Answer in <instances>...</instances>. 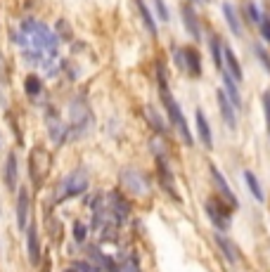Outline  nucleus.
<instances>
[{
  "label": "nucleus",
  "mask_w": 270,
  "mask_h": 272,
  "mask_svg": "<svg viewBox=\"0 0 270 272\" xmlns=\"http://www.w3.org/2000/svg\"><path fill=\"white\" fill-rule=\"evenodd\" d=\"M69 116H71V125L79 130H83L88 125V107L83 99H76L74 104H71V112H69Z\"/></svg>",
  "instance_id": "9"
},
{
  "label": "nucleus",
  "mask_w": 270,
  "mask_h": 272,
  "mask_svg": "<svg viewBox=\"0 0 270 272\" xmlns=\"http://www.w3.org/2000/svg\"><path fill=\"white\" fill-rule=\"evenodd\" d=\"M209 171H211V180H214L216 190L221 192V197L225 199V201H227V204H230V206H233V208H237V197H235V192H233V190H230V185H227V180L223 178V173H221V171H218V168L214 166V163H211V166H209Z\"/></svg>",
  "instance_id": "7"
},
{
  "label": "nucleus",
  "mask_w": 270,
  "mask_h": 272,
  "mask_svg": "<svg viewBox=\"0 0 270 272\" xmlns=\"http://www.w3.org/2000/svg\"><path fill=\"white\" fill-rule=\"evenodd\" d=\"M197 133H199V140L204 142V147L211 149L214 147V135H211V125H209V118L204 112H197Z\"/></svg>",
  "instance_id": "12"
},
{
  "label": "nucleus",
  "mask_w": 270,
  "mask_h": 272,
  "mask_svg": "<svg viewBox=\"0 0 270 272\" xmlns=\"http://www.w3.org/2000/svg\"><path fill=\"white\" fill-rule=\"evenodd\" d=\"M206 213H209L211 223L218 229L230 227V213H227V208H223V204L218 199H209V201H206Z\"/></svg>",
  "instance_id": "5"
},
{
  "label": "nucleus",
  "mask_w": 270,
  "mask_h": 272,
  "mask_svg": "<svg viewBox=\"0 0 270 272\" xmlns=\"http://www.w3.org/2000/svg\"><path fill=\"white\" fill-rule=\"evenodd\" d=\"M223 57H225V69H223V71L233 74L235 80H242V78H244V74H242V67H240V62H237V57H235V52H233V48H230V45H223Z\"/></svg>",
  "instance_id": "11"
},
{
  "label": "nucleus",
  "mask_w": 270,
  "mask_h": 272,
  "mask_svg": "<svg viewBox=\"0 0 270 272\" xmlns=\"http://www.w3.org/2000/svg\"><path fill=\"white\" fill-rule=\"evenodd\" d=\"M29 258H31V263H33V265H36V263H41V244H38L36 225L29 229Z\"/></svg>",
  "instance_id": "19"
},
{
  "label": "nucleus",
  "mask_w": 270,
  "mask_h": 272,
  "mask_svg": "<svg viewBox=\"0 0 270 272\" xmlns=\"http://www.w3.org/2000/svg\"><path fill=\"white\" fill-rule=\"evenodd\" d=\"M38 159H41V147H38L36 152L31 154V159H29V163H31V178H33V182H36V185H41V182L45 180V175H48V161L50 159H45L43 163H41Z\"/></svg>",
  "instance_id": "8"
},
{
  "label": "nucleus",
  "mask_w": 270,
  "mask_h": 272,
  "mask_svg": "<svg viewBox=\"0 0 270 272\" xmlns=\"http://www.w3.org/2000/svg\"><path fill=\"white\" fill-rule=\"evenodd\" d=\"M209 45H211V57H214L216 69H218V71H223V69H225V57H223V45H221V40H218L216 36H211L209 38Z\"/></svg>",
  "instance_id": "18"
},
{
  "label": "nucleus",
  "mask_w": 270,
  "mask_h": 272,
  "mask_svg": "<svg viewBox=\"0 0 270 272\" xmlns=\"http://www.w3.org/2000/svg\"><path fill=\"white\" fill-rule=\"evenodd\" d=\"M221 74H223V83H225L227 97L233 99V104L240 109V107H242V97H240V90H237V80L233 78V74H227V71H221Z\"/></svg>",
  "instance_id": "15"
},
{
  "label": "nucleus",
  "mask_w": 270,
  "mask_h": 272,
  "mask_svg": "<svg viewBox=\"0 0 270 272\" xmlns=\"http://www.w3.org/2000/svg\"><path fill=\"white\" fill-rule=\"evenodd\" d=\"M88 182H90V178H88L86 168H76V171H71V175H67V178L60 182V194H57V201L79 197L81 192H86Z\"/></svg>",
  "instance_id": "2"
},
{
  "label": "nucleus",
  "mask_w": 270,
  "mask_h": 272,
  "mask_svg": "<svg viewBox=\"0 0 270 272\" xmlns=\"http://www.w3.org/2000/svg\"><path fill=\"white\" fill-rule=\"evenodd\" d=\"M24 86H26V95H29V97H38L41 90H43V83H41L38 76H26Z\"/></svg>",
  "instance_id": "24"
},
{
  "label": "nucleus",
  "mask_w": 270,
  "mask_h": 272,
  "mask_svg": "<svg viewBox=\"0 0 270 272\" xmlns=\"http://www.w3.org/2000/svg\"><path fill=\"white\" fill-rule=\"evenodd\" d=\"M223 14H225V22H227V26H230L233 36L240 38L242 36V22H240V14H237V10H235L230 3H225V5H223Z\"/></svg>",
  "instance_id": "13"
},
{
  "label": "nucleus",
  "mask_w": 270,
  "mask_h": 272,
  "mask_svg": "<svg viewBox=\"0 0 270 272\" xmlns=\"http://www.w3.org/2000/svg\"><path fill=\"white\" fill-rule=\"evenodd\" d=\"M159 175H161V182H164V187L168 190V192L173 194V197L178 199V192H176V185H173V175H171V171L166 168V163L164 161H159Z\"/></svg>",
  "instance_id": "22"
},
{
  "label": "nucleus",
  "mask_w": 270,
  "mask_h": 272,
  "mask_svg": "<svg viewBox=\"0 0 270 272\" xmlns=\"http://www.w3.org/2000/svg\"><path fill=\"white\" fill-rule=\"evenodd\" d=\"M244 182H246V187H249V192H252V197L256 199V201H263V199H265L263 187H261L258 178L252 173V171H244Z\"/></svg>",
  "instance_id": "16"
},
{
  "label": "nucleus",
  "mask_w": 270,
  "mask_h": 272,
  "mask_svg": "<svg viewBox=\"0 0 270 272\" xmlns=\"http://www.w3.org/2000/svg\"><path fill=\"white\" fill-rule=\"evenodd\" d=\"M254 50H256V57H258V59H261V64H263V67H265V71H268V74H270V57H268V52H265V50L261 48V45H256V48H254Z\"/></svg>",
  "instance_id": "26"
},
{
  "label": "nucleus",
  "mask_w": 270,
  "mask_h": 272,
  "mask_svg": "<svg viewBox=\"0 0 270 272\" xmlns=\"http://www.w3.org/2000/svg\"><path fill=\"white\" fill-rule=\"evenodd\" d=\"M216 97H218V107H221L223 121L227 123V128H230V130H235V128H237V116H235V109H237V107L233 104V99L227 97V93L223 90V88L216 93Z\"/></svg>",
  "instance_id": "6"
},
{
  "label": "nucleus",
  "mask_w": 270,
  "mask_h": 272,
  "mask_svg": "<svg viewBox=\"0 0 270 272\" xmlns=\"http://www.w3.org/2000/svg\"><path fill=\"white\" fill-rule=\"evenodd\" d=\"M261 36H263L265 43H270V17H265L261 22Z\"/></svg>",
  "instance_id": "27"
},
{
  "label": "nucleus",
  "mask_w": 270,
  "mask_h": 272,
  "mask_svg": "<svg viewBox=\"0 0 270 272\" xmlns=\"http://www.w3.org/2000/svg\"><path fill=\"white\" fill-rule=\"evenodd\" d=\"M145 118H147L149 123L154 125V130H157V133H166V123L164 121H161V116L159 114H157V109H152V107H147V109H145Z\"/></svg>",
  "instance_id": "23"
},
{
  "label": "nucleus",
  "mask_w": 270,
  "mask_h": 272,
  "mask_svg": "<svg viewBox=\"0 0 270 272\" xmlns=\"http://www.w3.org/2000/svg\"><path fill=\"white\" fill-rule=\"evenodd\" d=\"M157 78H159V93H161V102H164V107H166V112H168V118L173 121V125L178 128V133L183 135V140H185V144L187 147H192V133H190V128H187V121H185V114H183V109H180V104L176 102V97L171 95V88H168V80H166V76H164V67L161 64H157Z\"/></svg>",
  "instance_id": "1"
},
{
  "label": "nucleus",
  "mask_w": 270,
  "mask_h": 272,
  "mask_svg": "<svg viewBox=\"0 0 270 272\" xmlns=\"http://www.w3.org/2000/svg\"><path fill=\"white\" fill-rule=\"evenodd\" d=\"M263 112H265V125L270 130V90L263 95Z\"/></svg>",
  "instance_id": "28"
},
{
  "label": "nucleus",
  "mask_w": 270,
  "mask_h": 272,
  "mask_svg": "<svg viewBox=\"0 0 270 272\" xmlns=\"http://www.w3.org/2000/svg\"><path fill=\"white\" fill-rule=\"evenodd\" d=\"M26 216H29V192L22 187L19 190V199H17V225L22 229L26 227Z\"/></svg>",
  "instance_id": "14"
},
{
  "label": "nucleus",
  "mask_w": 270,
  "mask_h": 272,
  "mask_svg": "<svg viewBox=\"0 0 270 272\" xmlns=\"http://www.w3.org/2000/svg\"><path fill=\"white\" fill-rule=\"evenodd\" d=\"M183 24H185V29L190 31V36L192 38H199L202 36V29H199V19H197V12H195V7L192 5H183Z\"/></svg>",
  "instance_id": "10"
},
{
  "label": "nucleus",
  "mask_w": 270,
  "mask_h": 272,
  "mask_svg": "<svg viewBox=\"0 0 270 272\" xmlns=\"http://www.w3.org/2000/svg\"><path fill=\"white\" fill-rule=\"evenodd\" d=\"M176 57H178V64L187 71L190 76H202V64H199V52H197L195 48H183L176 52Z\"/></svg>",
  "instance_id": "4"
},
{
  "label": "nucleus",
  "mask_w": 270,
  "mask_h": 272,
  "mask_svg": "<svg viewBox=\"0 0 270 272\" xmlns=\"http://www.w3.org/2000/svg\"><path fill=\"white\" fill-rule=\"evenodd\" d=\"M154 3H157V12H159V17L164 19V22H168V17H171V14H168V7L164 5V0H154Z\"/></svg>",
  "instance_id": "29"
},
{
  "label": "nucleus",
  "mask_w": 270,
  "mask_h": 272,
  "mask_svg": "<svg viewBox=\"0 0 270 272\" xmlns=\"http://www.w3.org/2000/svg\"><path fill=\"white\" fill-rule=\"evenodd\" d=\"M83 237H86V229H83V225H76V239L83 241Z\"/></svg>",
  "instance_id": "30"
},
{
  "label": "nucleus",
  "mask_w": 270,
  "mask_h": 272,
  "mask_svg": "<svg viewBox=\"0 0 270 272\" xmlns=\"http://www.w3.org/2000/svg\"><path fill=\"white\" fill-rule=\"evenodd\" d=\"M216 244L221 246V251L225 254V258L230 260V263H237V248L230 244V239H227V237H223L221 232H218V235H216Z\"/></svg>",
  "instance_id": "20"
},
{
  "label": "nucleus",
  "mask_w": 270,
  "mask_h": 272,
  "mask_svg": "<svg viewBox=\"0 0 270 272\" xmlns=\"http://www.w3.org/2000/svg\"><path fill=\"white\" fill-rule=\"evenodd\" d=\"M121 182H123V187H126L128 192H133V194H147L149 192L147 178H145L142 173H138V171H133V168L123 171V173H121Z\"/></svg>",
  "instance_id": "3"
},
{
  "label": "nucleus",
  "mask_w": 270,
  "mask_h": 272,
  "mask_svg": "<svg viewBox=\"0 0 270 272\" xmlns=\"http://www.w3.org/2000/svg\"><path fill=\"white\" fill-rule=\"evenodd\" d=\"M5 182L7 187L12 190L14 182H17V156L14 154H7V163H5Z\"/></svg>",
  "instance_id": "21"
},
{
  "label": "nucleus",
  "mask_w": 270,
  "mask_h": 272,
  "mask_svg": "<svg viewBox=\"0 0 270 272\" xmlns=\"http://www.w3.org/2000/svg\"><path fill=\"white\" fill-rule=\"evenodd\" d=\"M135 5H138V12H140V17H142V22H145V26H147V31H149V36H157V24H154V17H152V12H149V7L145 5V0H135Z\"/></svg>",
  "instance_id": "17"
},
{
  "label": "nucleus",
  "mask_w": 270,
  "mask_h": 272,
  "mask_svg": "<svg viewBox=\"0 0 270 272\" xmlns=\"http://www.w3.org/2000/svg\"><path fill=\"white\" fill-rule=\"evenodd\" d=\"M244 10H246V19H249V22H254V24H261V22H263V17H261V12H258L256 3H252V0H249Z\"/></svg>",
  "instance_id": "25"
}]
</instances>
